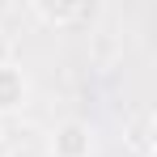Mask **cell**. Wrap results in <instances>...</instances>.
Listing matches in <instances>:
<instances>
[{"label": "cell", "mask_w": 157, "mask_h": 157, "mask_svg": "<svg viewBox=\"0 0 157 157\" xmlns=\"http://www.w3.org/2000/svg\"><path fill=\"white\" fill-rule=\"evenodd\" d=\"M51 157H89L94 153V128L85 119H64L51 132Z\"/></svg>", "instance_id": "1"}, {"label": "cell", "mask_w": 157, "mask_h": 157, "mask_svg": "<svg viewBox=\"0 0 157 157\" xmlns=\"http://www.w3.org/2000/svg\"><path fill=\"white\" fill-rule=\"evenodd\" d=\"M30 98V77H26V68L21 64H0V119L4 115H17L21 106H26Z\"/></svg>", "instance_id": "2"}, {"label": "cell", "mask_w": 157, "mask_h": 157, "mask_svg": "<svg viewBox=\"0 0 157 157\" xmlns=\"http://www.w3.org/2000/svg\"><path fill=\"white\" fill-rule=\"evenodd\" d=\"M34 13L51 26H72V21H89L98 9L94 4H34Z\"/></svg>", "instance_id": "3"}, {"label": "cell", "mask_w": 157, "mask_h": 157, "mask_svg": "<svg viewBox=\"0 0 157 157\" xmlns=\"http://www.w3.org/2000/svg\"><path fill=\"white\" fill-rule=\"evenodd\" d=\"M13 59V43H9V34L0 30V64H9Z\"/></svg>", "instance_id": "4"}, {"label": "cell", "mask_w": 157, "mask_h": 157, "mask_svg": "<svg viewBox=\"0 0 157 157\" xmlns=\"http://www.w3.org/2000/svg\"><path fill=\"white\" fill-rule=\"evenodd\" d=\"M43 157H51V153H43Z\"/></svg>", "instance_id": "5"}]
</instances>
